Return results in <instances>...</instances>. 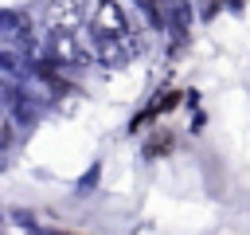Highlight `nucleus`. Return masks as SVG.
<instances>
[{"mask_svg": "<svg viewBox=\"0 0 250 235\" xmlns=\"http://www.w3.org/2000/svg\"><path fill=\"white\" fill-rule=\"evenodd\" d=\"M86 20H90L94 31H105V35L129 31V16L117 0H86Z\"/></svg>", "mask_w": 250, "mask_h": 235, "instance_id": "f257e3e1", "label": "nucleus"}, {"mask_svg": "<svg viewBox=\"0 0 250 235\" xmlns=\"http://www.w3.org/2000/svg\"><path fill=\"white\" fill-rule=\"evenodd\" d=\"M51 55L59 59V63H66V67H82L90 55L82 51V43L74 39V27H55L51 31Z\"/></svg>", "mask_w": 250, "mask_h": 235, "instance_id": "f03ea898", "label": "nucleus"}, {"mask_svg": "<svg viewBox=\"0 0 250 235\" xmlns=\"http://www.w3.org/2000/svg\"><path fill=\"white\" fill-rule=\"evenodd\" d=\"M78 20H86V0H47L51 27H78Z\"/></svg>", "mask_w": 250, "mask_h": 235, "instance_id": "7ed1b4c3", "label": "nucleus"}]
</instances>
